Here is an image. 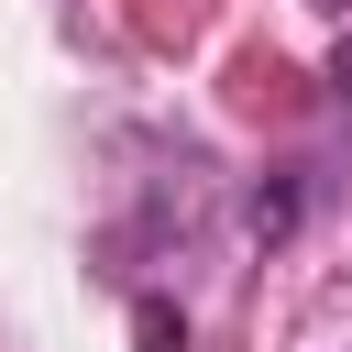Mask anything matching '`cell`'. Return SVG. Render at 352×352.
<instances>
[{"label": "cell", "instance_id": "obj_1", "mask_svg": "<svg viewBox=\"0 0 352 352\" xmlns=\"http://www.w3.org/2000/svg\"><path fill=\"white\" fill-rule=\"evenodd\" d=\"M132 341H143V352H187V330H176L165 297H132Z\"/></svg>", "mask_w": 352, "mask_h": 352}, {"label": "cell", "instance_id": "obj_2", "mask_svg": "<svg viewBox=\"0 0 352 352\" xmlns=\"http://www.w3.org/2000/svg\"><path fill=\"white\" fill-rule=\"evenodd\" d=\"M330 77H341V88H352V44H341V55H330Z\"/></svg>", "mask_w": 352, "mask_h": 352}, {"label": "cell", "instance_id": "obj_3", "mask_svg": "<svg viewBox=\"0 0 352 352\" xmlns=\"http://www.w3.org/2000/svg\"><path fill=\"white\" fill-rule=\"evenodd\" d=\"M330 11H352V0H330Z\"/></svg>", "mask_w": 352, "mask_h": 352}]
</instances>
